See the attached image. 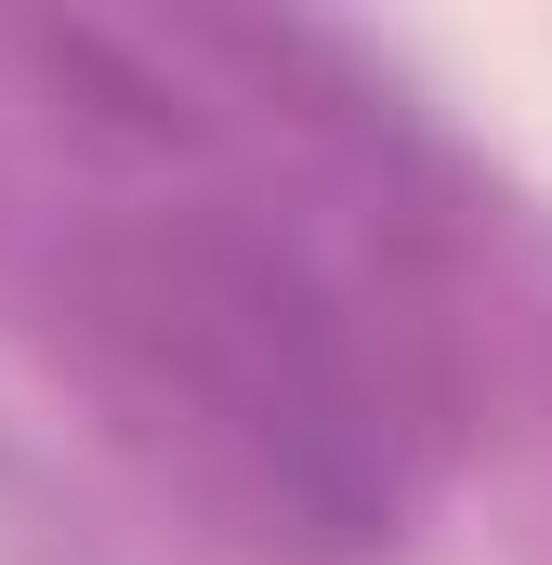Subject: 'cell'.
<instances>
[{
    "label": "cell",
    "instance_id": "obj_1",
    "mask_svg": "<svg viewBox=\"0 0 552 565\" xmlns=\"http://www.w3.org/2000/svg\"><path fill=\"white\" fill-rule=\"evenodd\" d=\"M13 264L145 487L251 565H395L474 434V329L395 106L251 13H13Z\"/></svg>",
    "mask_w": 552,
    "mask_h": 565
}]
</instances>
